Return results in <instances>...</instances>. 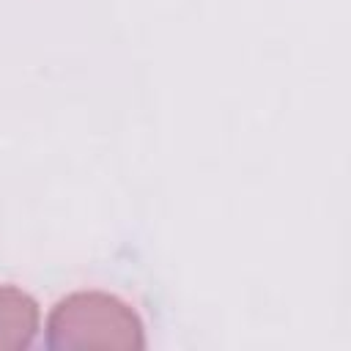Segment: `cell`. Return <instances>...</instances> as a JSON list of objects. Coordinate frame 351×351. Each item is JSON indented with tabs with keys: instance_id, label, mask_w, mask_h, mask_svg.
I'll list each match as a JSON object with an SVG mask.
<instances>
[{
	"instance_id": "obj_2",
	"label": "cell",
	"mask_w": 351,
	"mask_h": 351,
	"mask_svg": "<svg viewBox=\"0 0 351 351\" xmlns=\"http://www.w3.org/2000/svg\"><path fill=\"white\" fill-rule=\"evenodd\" d=\"M38 332V307L19 288L0 285V351L27 348Z\"/></svg>"
},
{
	"instance_id": "obj_1",
	"label": "cell",
	"mask_w": 351,
	"mask_h": 351,
	"mask_svg": "<svg viewBox=\"0 0 351 351\" xmlns=\"http://www.w3.org/2000/svg\"><path fill=\"white\" fill-rule=\"evenodd\" d=\"M49 348H143L140 318L107 293H74L55 304L47 321Z\"/></svg>"
}]
</instances>
